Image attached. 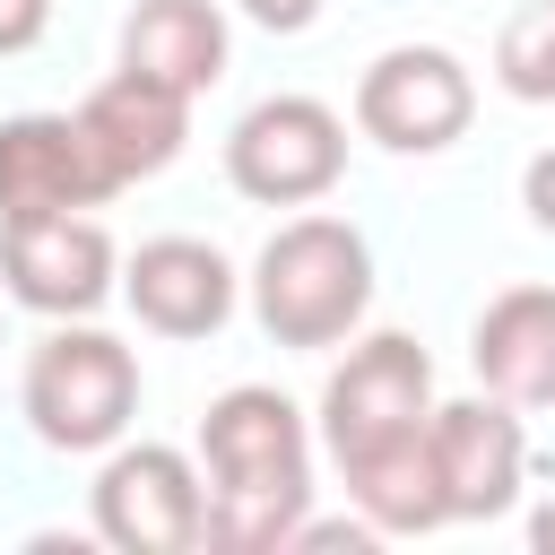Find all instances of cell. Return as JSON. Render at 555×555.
I'll use <instances>...</instances> for the list:
<instances>
[{"instance_id":"1","label":"cell","mask_w":555,"mask_h":555,"mask_svg":"<svg viewBox=\"0 0 555 555\" xmlns=\"http://www.w3.org/2000/svg\"><path fill=\"white\" fill-rule=\"evenodd\" d=\"M312 416L269 390V382H234L208 399L199 416V486H208V529L199 546L225 555H286V529L312 512Z\"/></svg>"},{"instance_id":"2","label":"cell","mask_w":555,"mask_h":555,"mask_svg":"<svg viewBox=\"0 0 555 555\" xmlns=\"http://www.w3.org/2000/svg\"><path fill=\"white\" fill-rule=\"evenodd\" d=\"M243 304L260 321L269 347H295V356H321V347H347L373 312V243L356 217H330L321 199L304 217H286L251 278H243Z\"/></svg>"},{"instance_id":"3","label":"cell","mask_w":555,"mask_h":555,"mask_svg":"<svg viewBox=\"0 0 555 555\" xmlns=\"http://www.w3.org/2000/svg\"><path fill=\"white\" fill-rule=\"evenodd\" d=\"M17 416L43 451L95 460L139 425V347L113 338L104 321H52L26 347L17 373Z\"/></svg>"},{"instance_id":"4","label":"cell","mask_w":555,"mask_h":555,"mask_svg":"<svg viewBox=\"0 0 555 555\" xmlns=\"http://www.w3.org/2000/svg\"><path fill=\"white\" fill-rule=\"evenodd\" d=\"M434 416V356L416 330H356L347 356L330 364L321 382V408H312V442L330 451V468L416 434Z\"/></svg>"},{"instance_id":"5","label":"cell","mask_w":555,"mask_h":555,"mask_svg":"<svg viewBox=\"0 0 555 555\" xmlns=\"http://www.w3.org/2000/svg\"><path fill=\"white\" fill-rule=\"evenodd\" d=\"M87 529L113 555H191L208 529V486L199 460L182 442H113L95 451V486H87Z\"/></svg>"},{"instance_id":"6","label":"cell","mask_w":555,"mask_h":555,"mask_svg":"<svg viewBox=\"0 0 555 555\" xmlns=\"http://www.w3.org/2000/svg\"><path fill=\"white\" fill-rule=\"evenodd\" d=\"M225 182L251 208H312L347 182V121L321 95H260L225 130Z\"/></svg>"},{"instance_id":"7","label":"cell","mask_w":555,"mask_h":555,"mask_svg":"<svg viewBox=\"0 0 555 555\" xmlns=\"http://www.w3.org/2000/svg\"><path fill=\"white\" fill-rule=\"evenodd\" d=\"M477 121V78L451 43H390L356 78V130L390 156H442Z\"/></svg>"},{"instance_id":"8","label":"cell","mask_w":555,"mask_h":555,"mask_svg":"<svg viewBox=\"0 0 555 555\" xmlns=\"http://www.w3.org/2000/svg\"><path fill=\"white\" fill-rule=\"evenodd\" d=\"M0 286H9V304L43 312V321H95L121 295V251L95 225V208L9 217L0 225Z\"/></svg>"},{"instance_id":"9","label":"cell","mask_w":555,"mask_h":555,"mask_svg":"<svg viewBox=\"0 0 555 555\" xmlns=\"http://www.w3.org/2000/svg\"><path fill=\"white\" fill-rule=\"evenodd\" d=\"M425 451H434V477H442L451 520H503V512L520 503V486H529V425H520V408L494 399V390L434 399Z\"/></svg>"},{"instance_id":"10","label":"cell","mask_w":555,"mask_h":555,"mask_svg":"<svg viewBox=\"0 0 555 555\" xmlns=\"http://www.w3.org/2000/svg\"><path fill=\"white\" fill-rule=\"evenodd\" d=\"M121 304L147 338H217L243 312V269L208 234H147L121 260Z\"/></svg>"},{"instance_id":"11","label":"cell","mask_w":555,"mask_h":555,"mask_svg":"<svg viewBox=\"0 0 555 555\" xmlns=\"http://www.w3.org/2000/svg\"><path fill=\"white\" fill-rule=\"evenodd\" d=\"M69 121H78V139H87V156H95V173H104L113 199L139 191V182H156V173L191 147V95H173V87H156V78H139V69L95 78V87L69 104Z\"/></svg>"},{"instance_id":"12","label":"cell","mask_w":555,"mask_h":555,"mask_svg":"<svg viewBox=\"0 0 555 555\" xmlns=\"http://www.w3.org/2000/svg\"><path fill=\"white\" fill-rule=\"evenodd\" d=\"M104 173L78 139L69 113H9L0 121V225L9 217H61V208H104Z\"/></svg>"},{"instance_id":"13","label":"cell","mask_w":555,"mask_h":555,"mask_svg":"<svg viewBox=\"0 0 555 555\" xmlns=\"http://www.w3.org/2000/svg\"><path fill=\"white\" fill-rule=\"evenodd\" d=\"M468 364H477V390L512 399L520 416L555 408V286L486 295L477 321H468Z\"/></svg>"},{"instance_id":"14","label":"cell","mask_w":555,"mask_h":555,"mask_svg":"<svg viewBox=\"0 0 555 555\" xmlns=\"http://www.w3.org/2000/svg\"><path fill=\"white\" fill-rule=\"evenodd\" d=\"M121 69L173 87V95H208L225 69H234V26H225V0H130L121 17Z\"/></svg>"},{"instance_id":"15","label":"cell","mask_w":555,"mask_h":555,"mask_svg":"<svg viewBox=\"0 0 555 555\" xmlns=\"http://www.w3.org/2000/svg\"><path fill=\"white\" fill-rule=\"evenodd\" d=\"M338 486H347V503H356L382 538H434V529H451V503H442L425 425L399 434V442H382V451H364V460H347Z\"/></svg>"},{"instance_id":"16","label":"cell","mask_w":555,"mask_h":555,"mask_svg":"<svg viewBox=\"0 0 555 555\" xmlns=\"http://www.w3.org/2000/svg\"><path fill=\"white\" fill-rule=\"evenodd\" d=\"M494 87L512 104H555V0H529L494 35Z\"/></svg>"},{"instance_id":"17","label":"cell","mask_w":555,"mask_h":555,"mask_svg":"<svg viewBox=\"0 0 555 555\" xmlns=\"http://www.w3.org/2000/svg\"><path fill=\"white\" fill-rule=\"evenodd\" d=\"M43 35H52V0H0V61L35 52Z\"/></svg>"},{"instance_id":"18","label":"cell","mask_w":555,"mask_h":555,"mask_svg":"<svg viewBox=\"0 0 555 555\" xmlns=\"http://www.w3.org/2000/svg\"><path fill=\"white\" fill-rule=\"evenodd\" d=\"M520 208H529L538 234H555V147H538V156L520 165Z\"/></svg>"},{"instance_id":"19","label":"cell","mask_w":555,"mask_h":555,"mask_svg":"<svg viewBox=\"0 0 555 555\" xmlns=\"http://www.w3.org/2000/svg\"><path fill=\"white\" fill-rule=\"evenodd\" d=\"M234 17H251L260 35H304L312 17H321V0H225Z\"/></svg>"},{"instance_id":"20","label":"cell","mask_w":555,"mask_h":555,"mask_svg":"<svg viewBox=\"0 0 555 555\" xmlns=\"http://www.w3.org/2000/svg\"><path fill=\"white\" fill-rule=\"evenodd\" d=\"M529 546H538V555H555V494L529 512Z\"/></svg>"}]
</instances>
